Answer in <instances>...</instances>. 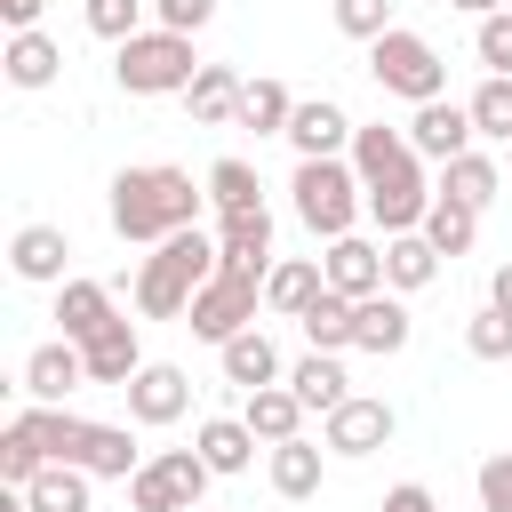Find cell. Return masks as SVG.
<instances>
[{"instance_id":"obj_17","label":"cell","mask_w":512,"mask_h":512,"mask_svg":"<svg viewBox=\"0 0 512 512\" xmlns=\"http://www.w3.org/2000/svg\"><path fill=\"white\" fill-rule=\"evenodd\" d=\"M352 352H376V360H392V352H408V336H416V320H408V304L384 288V296H368V304H352Z\"/></svg>"},{"instance_id":"obj_2","label":"cell","mask_w":512,"mask_h":512,"mask_svg":"<svg viewBox=\"0 0 512 512\" xmlns=\"http://www.w3.org/2000/svg\"><path fill=\"white\" fill-rule=\"evenodd\" d=\"M216 264H224V248H216V232H176V240H160L144 264H136V312L144 320H184L192 312V296L216 280Z\"/></svg>"},{"instance_id":"obj_43","label":"cell","mask_w":512,"mask_h":512,"mask_svg":"<svg viewBox=\"0 0 512 512\" xmlns=\"http://www.w3.org/2000/svg\"><path fill=\"white\" fill-rule=\"evenodd\" d=\"M472 48H480V64H488V72H504V80H512V8H496V16H480V32H472Z\"/></svg>"},{"instance_id":"obj_9","label":"cell","mask_w":512,"mask_h":512,"mask_svg":"<svg viewBox=\"0 0 512 512\" xmlns=\"http://www.w3.org/2000/svg\"><path fill=\"white\" fill-rule=\"evenodd\" d=\"M352 136H360V120H352L344 104H328V96H304L296 120H288L296 160H352Z\"/></svg>"},{"instance_id":"obj_39","label":"cell","mask_w":512,"mask_h":512,"mask_svg":"<svg viewBox=\"0 0 512 512\" xmlns=\"http://www.w3.org/2000/svg\"><path fill=\"white\" fill-rule=\"evenodd\" d=\"M32 416V432H40V448H48V464H72L80 456V432H88V416H72V408H24Z\"/></svg>"},{"instance_id":"obj_37","label":"cell","mask_w":512,"mask_h":512,"mask_svg":"<svg viewBox=\"0 0 512 512\" xmlns=\"http://www.w3.org/2000/svg\"><path fill=\"white\" fill-rule=\"evenodd\" d=\"M424 240L440 248V256H464L472 240H480V208H464V200H432V216H424Z\"/></svg>"},{"instance_id":"obj_29","label":"cell","mask_w":512,"mask_h":512,"mask_svg":"<svg viewBox=\"0 0 512 512\" xmlns=\"http://www.w3.org/2000/svg\"><path fill=\"white\" fill-rule=\"evenodd\" d=\"M216 360H224V384H240V392H264V384H288V376H280V352H272V336H264V328H248V336H232V344H224Z\"/></svg>"},{"instance_id":"obj_21","label":"cell","mask_w":512,"mask_h":512,"mask_svg":"<svg viewBox=\"0 0 512 512\" xmlns=\"http://www.w3.org/2000/svg\"><path fill=\"white\" fill-rule=\"evenodd\" d=\"M240 72L232 64H200V80L184 88V112H192V128H232L240 120Z\"/></svg>"},{"instance_id":"obj_34","label":"cell","mask_w":512,"mask_h":512,"mask_svg":"<svg viewBox=\"0 0 512 512\" xmlns=\"http://www.w3.org/2000/svg\"><path fill=\"white\" fill-rule=\"evenodd\" d=\"M440 192H448V200H464V208H488V200L504 192V168H496L488 152H464V160H448V168H440Z\"/></svg>"},{"instance_id":"obj_32","label":"cell","mask_w":512,"mask_h":512,"mask_svg":"<svg viewBox=\"0 0 512 512\" xmlns=\"http://www.w3.org/2000/svg\"><path fill=\"white\" fill-rule=\"evenodd\" d=\"M88 488H96V480H88L80 464H48V472L24 488V512H96Z\"/></svg>"},{"instance_id":"obj_7","label":"cell","mask_w":512,"mask_h":512,"mask_svg":"<svg viewBox=\"0 0 512 512\" xmlns=\"http://www.w3.org/2000/svg\"><path fill=\"white\" fill-rule=\"evenodd\" d=\"M208 456L200 448H160L136 480H128V512H192L200 496H208Z\"/></svg>"},{"instance_id":"obj_44","label":"cell","mask_w":512,"mask_h":512,"mask_svg":"<svg viewBox=\"0 0 512 512\" xmlns=\"http://www.w3.org/2000/svg\"><path fill=\"white\" fill-rule=\"evenodd\" d=\"M472 488H480V512H512V448H496V456L472 472Z\"/></svg>"},{"instance_id":"obj_28","label":"cell","mask_w":512,"mask_h":512,"mask_svg":"<svg viewBox=\"0 0 512 512\" xmlns=\"http://www.w3.org/2000/svg\"><path fill=\"white\" fill-rule=\"evenodd\" d=\"M432 280H440V248H432L424 232L384 240V288H392V296H416V288H432Z\"/></svg>"},{"instance_id":"obj_26","label":"cell","mask_w":512,"mask_h":512,"mask_svg":"<svg viewBox=\"0 0 512 512\" xmlns=\"http://www.w3.org/2000/svg\"><path fill=\"white\" fill-rule=\"evenodd\" d=\"M192 448L208 456V472H216V480H240V472L256 464V432H248L240 416H208V424L192 432Z\"/></svg>"},{"instance_id":"obj_12","label":"cell","mask_w":512,"mask_h":512,"mask_svg":"<svg viewBox=\"0 0 512 512\" xmlns=\"http://www.w3.org/2000/svg\"><path fill=\"white\" fill-rule=\"evenodd\" d=\"M192 408V376L176 368V360H144L136 376H128V416L136 424H176Z\"/></svg>"},{"instance_id":"obj_24","label":"cell","mask_w":512,"mask_h":512,"mask_svg":"<svg viewBox=\"0 0 512 512\" xmlns=\"http://www.w3.org/2000/svg\"><path fill=\"white\" fill-rule=\"evenodd\" d=\"M288 392H296L304 408H320V416H336V408L352 400V376H344V360H336V352H304V360L288 368Z\"/></svg>"},{"instance_id":"obj_1","label":"cell","mask_w":512,"mask_h":512,"mask_svg":"<svg viewBox=\"0 0 512 512\" xmlns=\"http://www.w3.org/2000/svg\"><path fill=\"white\" fill-rule=\"evenodd\" d=\"M200 200H208V184H192V176L168 168V160L120 168V176H112V232L136 240V248H160V240H176V232L200 224Z\"/></svg>"},{"instance_id":"obj_31","label":"cell","mask_w":512,"mask_h":512,"mask_svg":"<svg viewBox=\"0 0 512 512\" xmlns=\"http://www.w3.org/2000/svg\"><path fill=\"white\" fill-rule=\"evenodd\" d=\"M296 328H304V344H312V352H336V360H344V352H352V328H360V320H352V296L320 288V296L304 304V320H296Z\"/></svg>"},{"instance_id":"obj_42","label":"cell","mask_w":512,"mask_h":512,"mask_svg":"<svg viewBox=\"0 0 512 512\" xmlns=\"http://www.w3.org/2000/svg\"><path fill=\"white\" fill-rule=\"evenodd\" d=\"M328 16H336V32H344V40H368V48L392 32V0H336Z\"/></svg>"},{"instance_id":"obj_15","label":"cell","mask_w":512,"mask_h":512,"mask_svg":"<svg viewBox=\"0 0 512 512\" xmlns=\"http://www.w3.org/2000/svg\"><path fill=\"white\" fill-rule=\"evenodd\" d=\"M80 384H88V360H80V344H64V336H56V344H40V352L24 360V392H32L40 408H64Z\"/></svg>"},{"instance_id":"obj_35","label":"cell","mask_w":512,"mask_h":512,"mask_svg":"<svg viewBox=\"0 0 512 512\" xmlns=\"http://www.w3.org/2000/svg\"><path fill=\"white\" fill-rule=\"evenodd\" d=\"M40 472H48V448H40V432H32V416H16V424L0 432V480H8L16 496H24V488H32Z\"/></svg>"},{"instance_id":"obj_11","label":"cell","mask_w":512,"mask_h":512,"mask_svg":"<svg viewBox=\"0 0 512 512\" xmlns=\"http://www.w3.org/2000/svg\"><path fill=\"white\" fill-rule=\"evenodd\" d=\"M472 136H480V128H472V112H464V104H448V96H440V104H416V120H408V144H416V160H432V168L464 160V152H472Z\"/></svg>"},{"instance_id":"obj_20","label":"cell","mask_w":512,"mask_h":512,"mask_svg":"<svg viewBox=\"0 0 512 512\" xmlns=\"http://www.w3.org/2000/svg\"><path fill=\"white\" fill-rule=\"evenodd\" d=\"M264 472H272V496L304 504V496H320V480H328V448H320V440H280V448L264 456Z\"/></svg>"},{"instance_id":"obj_48","label":"cell","mask_w":512,"mask_h":512,"mask_svg":"<svg viewBox=\"0 0 512 512\" xmlns=\"http://www.w3.org/2000/svg\"><path fill=\"white\" fill-rule=\"evenodd\" d=\"M488 304H496V312H512V264H496V272H488Z\"/></svg>"},{"instance_id":"obj_19","label":"cell","mask_w":512,"mask_h":512,"mask_svg":"<svg viewBox=\"0 0 512 512\" xmlns=\"http://www.w3.org/2000/svg\"><path fill=\"white\" fill-rule=\"evenodd\" d=\"M80 360H88V384H112V392H128V376L144 368L136 320H112L104 336H88V344H80Z\"/></svg>"},{"instance_id":"obj_49","label":"cell","mask_w":512,"mask_h":512,"mask_svg":"<svg viewBox=\"0 0 512 512\" xmlns=\"http://www.w3.org/2000/svg\"><path fill=\"white\" fill-rule=\"evenodd\" d=\"M448 8H464V16L480 24V16H496V8H512V0H448Z\"/></svg>"},{"instance_id":"obj_47","label":"cell","mask_w":512,"mask_h":512,"mask_svg":"<svg viewBox=\"0 0 512 512\" xmlns=\"http://www.w3.org/2000/svg\"><path fill=\"white\" fill-rule=\"evenodd\" d=\"M40 8H48V0H0V16H8V32H40Z\"/></svg>"},{"instance_id":"obj_46","label":"cell","mask_w":512,"mask_h":512,"mask_svg":"<svg viewBox=\"0 0 512 512\" xmlns=\"http://www.w3.org/2000/svg\"><path fill=\"white\" fill-rule=\"evenodd\" d=\"M384 512H440V504H432L424 480H400V488H384Z\"/></svg>"},{"instance_id":"obj_38","label":"cell","mask_w":512,"mask_h":512,"mask_svg":"<svg viewBox=\"0 0 512 512\" xmlns=\"http://www.w3.org/2000/svg\"><path fill=\"white\" fill-rule=\"evenodd\" d=\"M464 112H472V128H480L488 144H512V80H504V72H488Z\"/></svg>"},{"instance_id":"obj_3","label":"cell","mask_w":512,"mask_h":512,"mask_svg":"<svg viewBox=\"0 0 512 512\" xmlns=\"http://www.w3.org/2000/svg\"><path fill=\"white\" fill-rule=\"evenodd\" d=\"M112 80H120L128 96H184V88L200 80V56H192V40H184V32L144 24L136 40H120V48H112Z\"/></svg>"},{"instance_id":"obj_41","label":"cell","mask_w":512,"mask_h":512,"mask_svg":"<svg viewBox=\"0 0 512 512\" xmlns=\"http://www.w3.org/2000/svg\"><path fill=\"white\" fill-rule=\"evenodd\" d=\"M464 352H472V360H512V312L480 304V312L464 320Z\"/></svg>"},{"instance_id":"obj_22","label":"cell","mask_w":512,"mask_h":512,"mask_svg":"<svg viewBox=\"0 0 512 512\" xmlns=\"http://www.w3.org/2000/svg\"><path fill=\"white\" fill-rule=\"evenodd\" d=\"M56 320H64V344H88V336H104L120 312H112V288H104V280H64V288H56Z\"/></svg>"},{"instance_id":"obj_8","label":"cell","mask_w":512,"mask_h":512,"mask_svg":"<svg viewBox=\"0 0 512 512\" xmlns=\"http://www.w3.org/2000/svg\"><path fill=\"white\" fill-rule=\"evenodd\" d=\"M432 200H440V184L424 176V160H408V168H392L384 184H368V216L384 224V240H400V232H424Z\"/></svg>"},{"instance_id":"obj_5","label":"cell","mask_w":512,"mask_h":512,"mask_svg":"<svg viewBox=\"0 0 512 512\" xmlns=\"http://www.w3.org/2000/svg\"><path fill=\"white\" fill-rule=\"evenodd\" d=\"M368 80H376L384 96H408V104H440V96H448L440 48H432L424 32H408V24H392V32L368 48Z\"/></svg>"},{"instance_id":"obj_25","label":"cell","mask_w":512,"mask_h":512,"mask_svg":"<svg viewBox=\"0 0 512 512\" xmlns=\"http://www.w3.org/2000/svg\"><path fill=\"white\" fill-rule=\"evenodd\" d=\"M240 424H248L264 448H280V440H304V400H296L288 384H264V392H248Z\"/></svg>"},{"instance_id":"obj_50","label":"cell","mask_w":512,"mask_h":512,"mask_svg":"<svg viewBox=\"0 0 512 512\" xmlns=\"http://www.w3.org/2000/svg\"><path fill=\"white\" fill-rule=\"evenodd\" d=\"M504 168H512V144H504Z\"/></svg>"},{"instance_id":"obj_33","label":"cell","mask_w":512,"mask_h":512,"mask_svg":"<svg viewBox=\"0 0 512 512\" xmlns=\"http://www.w3.org/2000/svg\"><path fill=\"white\" fill-rule=\"evenodd\" d=\"M200 184H208V208H216V216L264 208V184H256V168H248V160H232V152H224V160H216V168H208Z\"/></svg>"},{"instance_id":"obj_30","label":"cell","mask_w":512,"mask_h":512,"mask_svg":"<svg viewBox=\"0 0 512 512\" xmlns=\"http://www.w3.org/2000/svg\"><path fill=\"white\" fill-rule=\"evenodd\" d=\"M0 72H8V88H48V80L64 72V48H56L48 32H8Z\"/></svg>"},{"instance_id":"obj_27","label":"cell","mask_w":512,"mask_h":512,"mask_svg":"<svg viewBox=\"0 0 512 512\" xmlns=\"http://www.w3.org/2000/svg\"><path fill=\"white\" fill-rule=\"evenodd\" d=\"M416 160V144H408V128H384V120H360V136H352V168H360V184H384L392 168H408Z\"/></svg>"},{"instance_id":"obj_45","label":"cell","mask_w":512,"mask_h":512,"mask_svg":"<svg viewBox=\"0 0 512 512\" xmlns=\"http://www.w3.org/2000/svg\"><path fill=\"white\" fill-rule=\"evenodd\" d=\"M208 16H216V0H152V24H160V32H184V40H192Z\"/></svg>"},{"instance_id":"obj_18","label":"cell","mask_w":512,"mask_h":512,"mask_svg":"<svg viewBox=\"0 0 512 512\" xmlns=\"http://www.w3.org/2000/svg\"><path fill=\"white\" fill-rule=\"evenodd\" d=\"M216 248L232 272H272V208H240V216H216Z\"/></svg>"},{"instance_id":"obj_16","label":"cell","mask_w":512,"mask_h":512,"mask_svg":"<svg viewBox=\"0 0 512 512\" xmlns=\"http://www.w3.org/2000/svg\"><path fill=\"white\" fill-rule=\"evenodd\" d=\"M72 464H80L88 480H136V472H144L152 456L136 448V432H128V424H88V432H80V456H72Z\"/></svg>"},{"instance_id":"obj_4","label":"cell","mask_w":512,"mask_h":512,"mask_svg":"<svg viewBox=\"0 0 512 512\" xmlns=\"http://www.w3.org/2000/svg\"><path fill=\"white\" fill-rule=\"evenodd\" d=\"M288 192H296V216H304V232H312V240H344V232H352V216L368 208V184H360V168H352V160H296Z\"/></svg>"},{"instance_id":"obj_40","label":"cell","mask_w":512,"mask_h":512,"mask_svg":"<svg viewBox=\"0 0 512 512\" xmlns=\"http://www.w3.org/2000/svg\"><path fill=\"white\" fill-rule=\"evenodd\" d=\"M144 8H152V0H80V16H88V32H96V40H112V48L144 32Z\"/></svg>"},{"instance_id":"obj_13","label":"cell","mask_w":512,"mask_h":512,"mask_svg":"<svg viewBox=\"0 0 512 512\" xmlns=\"http://www.w3.org/2000/svg\"><path fill=\"white\" fill-rule=\"evenodd\" d=\"M320 272H328V288H336V296H352V304H368V296H384V248H376V240H360V232H344V240H328V256H320Z\"/></svg>"},{"instance_id":"obj_10","label":"cell","mask_w":512,"mask_h":512,"mask_svg":"<svg viewBox=\"0 0 512 512\" xmlns=\"http://www.w3.org/2000/svg\"><path fill=\"white\" fill-rule=\"evenodd\" d=\"M384 440H392V408L368 400V392H352L336 416H320V448L328 456H376Z\"/></svg>"},{"instance_id":"obj_23","label":"cell","mask_w":512,"mask_h":512,"mask_svg":"<svg viewBox=\"0 0 512 512\" xmlns=\"http://www.w3.org/2000/svg\"><path fill=\"white\" fill-rule=\"evenodd\" d=\"M328 288V272H320V256H288V264H272L264 272V312H280V320H304V304Z\"/></svg>"},{"instance_id":"obj_6","label":"cell","mask_w":512,"mask_h":512,"mask_svg":"<svg viewBox=\"0 0 512 512\" xmlns=\"http://www.w3.org/2000/svg\"><path fill=\"white\" fill-rule=\"evenodd\" d=\"M256 304H264V272H232V264H216V280L192 296V312H184V328L200 336V344H232V336H248L256 328Z\"/></svg>"},{"instance_id":"obj_14","label":"cell","mask_w":512,"mask_h":512,"mask_svg":"<svg viewBox=\"0 0 512 512\" xmlns=\"http://www.w3.org/2000/svg\"><path fill=\"white\" fill-rule=\"evenodd\" d=\"M64 256H72L64 224H24V232L8 240V264H16V280H32V288H64V280H72Z\"/></svg>"},{"instance_id":"obj_36","label":"cell","mask_w":512,"mask_h":512,"mask_svg":"<svg viewBox=\"0 0 512 512\" xmlns=\"http://www.w3.org/2000/svg\"><path fill=\"white\" fill-rule=\"evenodd\" d=\"M288 120H296V96H288L280 80H248V88H240V128H256V136H288Z\"/></svg>"}]
</instances>
